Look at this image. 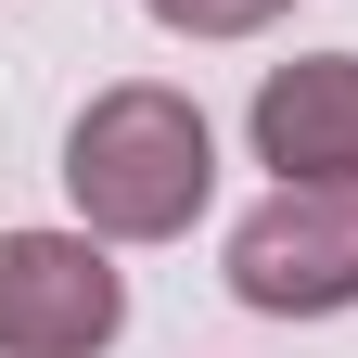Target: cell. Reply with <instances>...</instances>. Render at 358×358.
Listing matches in <instances>:
<instances>
[{
	"mask_svg": "<svg viewBox=\"0 0 358 358\" xmlns=\"http://www.w3.org/2000/svg\"><path fill=\"white\" fill-rule=\"evenodd\" d=\"M141 13H154L166 38H256V26H282L294 0H141Z\"/></svg>",
	"mask_w": 358,
	"mask_h": 358,
	"instance_id": "obj_5",
	"label": "cell"
},
{
	"mask_svg": "<svg viewBox=\"0 0 358 358\" xmlns=\"http://www.w3.org/2000/svg\"><path fill=\"white\" fill-rule=\"evenodd\" d=\"M128 333V282L103 231H0V358H103Z\"/></svg>",
	"mask_w": 358,
	"mask_h": 358,
	"instance_id": "obj_3",
	"label": "cell"
},
{
	"mask_svg": "<svg viewBox=\"0 0 358 358\" xmlns=\"http://www.w3.org/2000/svg\"><path fill=\"white\" fill-rule=\"evenodd\" d=\"M256 166L282 179H358V52H307L256 77Z\"/></svg>",
	"mask_w": 358,
	"mask_h": 358,
	"instance_id": "obj_4",
	"label": "cell"
},
{
	"mask_svg": "<svg viewBox=\"0 0 358 358\" xmlns=\"http://www.w3.org/2000/svg\"><path fill=\"white\" fill-rule=\"evenodd\" d=\"M231 294L256 320H333V307H358V179H282L231 231Z\"/></svg>",
	"mask_w": 358,
	"mask_h": 358,
	"instance_id": "obj_2",
	"label": "cell"
},
{
	"mask_svg": "<svg viewBox=\"0 0 358 358\" xmlns=\"http://www.w3.org/2000/svg\"><path fill=\"white\" fill-rule=\"evenodd\" d=\"M64 192H77V231H103V243H179L217 192L205 103L166 90V77L90 90V115L64 128Z\"/></svg>",
	"mask_w": 358,
	"mask_h": 358,
	"instance_id": "obj_1",
	"label": "cell"
}]
</instances>
